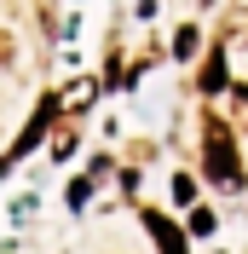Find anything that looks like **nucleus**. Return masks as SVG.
I'll return each instance as SVG.
<instances>
[{
  "label": "nucleus",
  "mask_w": 248,
  "mask_h": 254,
  "mask_svg": "<svg viewBox=\"0 0 248 254\" xmlns=\"http://www.w3.org/2000/svg\"><path fill=\"white\" fill-rule=\"evenodd\" d=\"M219 87H225V58H208V75H202V93H219Z\"/></svg>",
  "instance_id": "obj_4"
},
{
  "label": "nucleus",
  "mask_w": 248,
  "mask_h": 254,
  "mask_svg": "<svg viewBox=\"0 0 248 254\" xmlns=\"http://www.w3.org/2000/svg\"><path fill=\"white\" fill-rule=\"evenodd\" d=\"M12 58H17V41H12L6 29H0V64H12Z\"/></svg>",
  "instance_id": "obj_6"
},
{
  "label": "nucleus",
  "mask_w": 248,
  "mask_h": 254,
  "mask_svg": "<svg viewBox=\"0 0 248 254\" xmlns=\"http://www.w3.org/2000/svg\"><path fill=\"white\" fill-rule=\"evenodd\" d=\"M144 225H150V237L162 243V254H185V243H179V231H173L162 214H144Z\"/></svg>",
  "instance_id": "obj_2"
},
{
  "label": "nucleus",
  "mask_w": 248,
  "mask_h": 254,
  "mask_svg": "<svg viewBox=\"0 0 248 254\" xmlns=\"http://www.w3.org/2000/svg\"><path fill=\"white\" fill-rule=\"evenodd\" d=\"M202 168L219 190H237L243 185V162H237V139L219 116H202Z\"/></svg>",
  "instance_id": "obj_1"
},
{
  "label": "nucleus",
  "mask_w": 248,
  "mask_h": 254,
  "mask_svg": "<svg viewBox=\"0 0 248 254\" xmlns=\"http://www.w3.org/2000/svg\"><path fill=\"white\" fill-rule=\"evenodd\" d=\"M173 52H179V58H190V52H196V29H179V41H173Z\"/></svg>",
  "instance_id": "obj_5"
},
{
  "label": "nucleus",
  "mask_w": 248,
  "mask_h": 254,
  "mask_svg": "<svg viewBox=\"0 0 248 254\" xmlns=\"http://www.w3.org/2000/svg\"><path fill=\"white\" fill-rule=\"evenodd\" d=\"M93 93H98V81H69V87H63V110H87V104H93Z\"/></svg>",
  "instance_id": "obj_3"
}]
</instances>
